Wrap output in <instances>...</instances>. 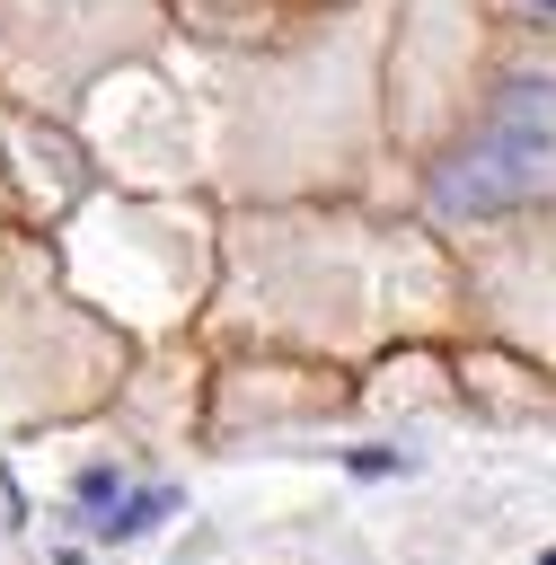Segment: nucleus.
I'll list each match as a JSON object with an SVG mask.
<instances>
[{
  "instance_id": "7ed1b4c3",
  "label": "nucleus",
  "mask_w": 556,
  "mask_h": 565,
  "mask_svg": "<svg viewBox=\"0 0 556 565\" xmlns=\"http://www.w3.org/2000/svg\"><path fill=\"white\" fill-rule=\"evenodd\" d=\"M71 503H79V512H88V530H97V521L124 503V468H115V459H88V468H71Z\"/></svg>"
},
{
  "instance_id": "39448f33",
  "label": "nucleus",
  "mask_w": 556,
  "mask_h": 565,
  "mask_svg": "<svg viewBox=\"0 0 556 565\" xmlns=\"http://www.w3.org/2000/svg\"><path fill=\"white\" fill-rule=\"evenodd\" d=\"M530 9H547V18H556V0H530Z\"/></svg>"
},
{
  "instance_id": "423d86ee",
  "label": "nucleus",
  "mask_w": 556,
  "mask_h": 565,
  "mask_svg": "<svg viewBox=\"0 0 556 565\" xmlns=\"http://www.w3.org/2000/svg\"><path fill=\"white\" fill-rule=\"evenodd\" d=\"M538 565H556V547H547V556H538Z\"/></svg>"
},
{
  "instance_id": "f03ea898",
  "label": "nucleus",
  "mask_w": 556,
  "mask_h": 565,
  "mask_svg": "<svg viewBox=\"0 0 556 565\" xmlns=\"http://www.w3.org/2000/svg\"><path fill=\"white\" fill-rule=\"evenodd\" d=\"M177 512V486H141V494H124L106 521H97V539H141V530H159Z\"/></svg>"
},
{
  "instance_id": "f257e3e1",
  "label": "nucleus",
  "mask_w": 556,
  "mask_h": 565,
  "mask_svg": "<svg viewBox=\"0 0 556 565\" xmlns=\"http://www.w3.org/2000/svg\"><path fill=\"white\" fill-rule=\"evenodd\" d=\"M556 185V79L521 71L494 88V106L477 115V132L432 168V212L450 221H494L521 212Z\"/></svg>"
},
{
  "instance_id": "20e7f679",
  "label": "nucleus",
  "mask_w": 556,
  "mask_h": 565,
  "mask_svg": "<svg viewBox=\"0 0 556 565\" xmlns=\"http://www.w3.org/2000/svg\"><path fill=\"white\" fill-rule=\"evenodd\" d=\"M344 468H353V477H397V468H406V459H397V450H353V459H344Z\"/></svg>"
}]
</instances>
